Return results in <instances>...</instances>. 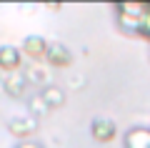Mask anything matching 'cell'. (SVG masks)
I'll return each instance as SVG.
<instances>
[{
    "label": "cell",
    "instance_id": "obj_2",
    "mask_svg": "<svg viewBox=\"0 0 150 148\" xmlns=\"http://www.w3.org/2000/svg\"><path fill=\"white\" fill-rule=\"evenodd\" d=\"M48 45L50 40L40 35H28L20 45V53H23V60L25 63H45V55H48Z\"/></svg>",
    "mask_w": 150,
    "mask_h": 148
},
{
    "label": "cell",
    "instance_id": "obj_7",
    "mask_svg": "<svg viewBox=\"0 0 150 148\" xmlns=\"http://www.w3.org/2000/svg\"><path fill=\"white\" fill-rule=\"evenodd\" d=\"M125 148H150V128H130L123 138Z\"/></svg>",
    "mask_w": 150,
    "mask_h": 148
},
{
    "label": "cell",
    "instance_id": "obj_8",
    "mask_svg": "<svg viewBox=\"0 0 150 148\" xmlns=\"http://www.w3.org/2000/svg\"><path fill=\"white\" fill-rule=\"evenodd\" d=\"M25 85H28V80H25V75H23V70H18V73H8L5 80H3V93L20 98V95L25 93Z\"/></svg>",
    "mask_w": 150,
    "mask_h": 148
},
{
    "label": "cell",
    "instance_id": "obj_12",
    "mask_svg": "<svg viewBox=\"0 0 150 148\" xmlns=\"http://www.w3.org/2000/svg\"><path fill=\"white\" fill-rule=\"evenodd\" d=\"M140 35H145L150 40V3H148V13H145V18H143V30H140Z\"/></svg>",
    "mask_w": 150,
    "mask_h": 148
},
{
    "label": "cell",
    "instance_id": "obj_6",
    "mask_svg": "<svg viewBox=\"0 0 150 148\" xmlns=\"http://www.w3.org/2000/svg\"><path fill=\"white\" fill-rule=\"evenodd\" d=\"M23 75H25L28 83L50 85V80H53V68H48L45 63H25V68H23Z\"/></svg>",
    "mask_w": 150,
    "mask_h": 148
},
{
    "label": "cell",
    "instance_id": "obj_11",
    "mask_svg": "<svg viewBox=\"0 0 150 148\" xmlns=\"http://www.w3.org/2000/svg\"><path fill=\"white\" fill-rule=\"evenodd\" d=\"M30 111L35 113V116H43V113H48V106H45L43 95H35V98L30 101Z\"/></svg>",
    "mask_w": 150,
    "mask_h": 148
},
{
    "label": "cell",
    "instance_id": "obj_1",
    "mask_svg": "<svg viewBox=\"0 0 150 148\" xmlns=\"http://www.w3.org/2000/svg\"><path fill=\"white\" fill-rule=\"evenodd\" d=\"M148 13V3H120L115 5V15H118V25L128 33L143 30V18Z\"/></svg>",
    "mask_w": 150,
    "mask_h": 148
},
{
    "label": "cell",
    "instance_id": "obj_10",
    "mask_svg": "<svg viewBox=\"0 0 150 148\" xmlns=\"http://www.w3.org/2000/svg\"><path fill=\"white\" fill-rule=\"evenodd\" d=\"M40 95H43V101H45V106H48V108H58V106H63V103H65L63 88H58V85H53V83L45 85V90Z\"/></svg>",
    "mask_w": 150,
    "mask_h": 148
},
{
    "label": "cell",
    "instance_id": "obj_13",
    "mask_svg": "<svg viewBox=\"0 0 150 148\" xmlns=\"http://www.w3.org/2000/svg\"><path fill=\"white\" fill-rule=\"evenodd\" d=\"M15 148H40V146H38L35 141H23L20 146H15Z\"/></svg>",
    "mask_w": 150,
    "mask_h": 148
},
{
    "label": "cell",
    "instance_id": "obj_5",
    "mask_svg": "<svg viewBox=\"0 0 150 148\" xmlns=\"http://www.w3.org/2000/svg\"><path fill=\"white\" fill-rule=\"evenodd\" d=\"M90 136H93V141H98V143H110L118 136V128H115L112 121H108V118H95V121L90 123Z\"/></svg>",
    "mask_w": 150,
    "mask_h": 148
},
{
    "label": "cell",
    "instance_id": "obj_9",
    "mask_svg": "<svg viewBox=\"0 0 150 148\" xmlns=\"http://www.w3.org/2000/svg\"><path fill=\"white\" fill-rule=\"evenodd\" d=\"M8 128H10V133H13V136L25 138V136H30V133H35L38 123L33 121V118H13V121L8 123Z\"/></svg>",
    "mask_w": 150,
    "mask_h": 148
},
{
    "label": "cell",
    "instance_id": "obj_3",
    "mask_svg": "<svg viewBox=\"0 0 150 148\" xmlns=\"http://www.w3.org/2000/svg\"><path fill=\"white\" fill-rule=\"evenodd\" d=\"M23 53L20 48L15 45H0V70L3 73H18V70H23Z\"/></svg>",
    "mask_w": 150,
    "mask_h": 148
},
{
    "label": "cell",
    "instance_id": "obj_4",
    "mask_svg": "<svg viewBox=\"0 0 150 148\" xmlns=\"http://www.w3.org/2000/svg\"><path fill=\"white\" fill-rule=\"evenodd\" d=\"M70 60H73V55H70L68 48H65L63 43L50 40V45H48V55H45V65H48V68H68Z\"/></svg>",
    "mask_w": 150,
    "mask_h": 148
}]
</instances>
